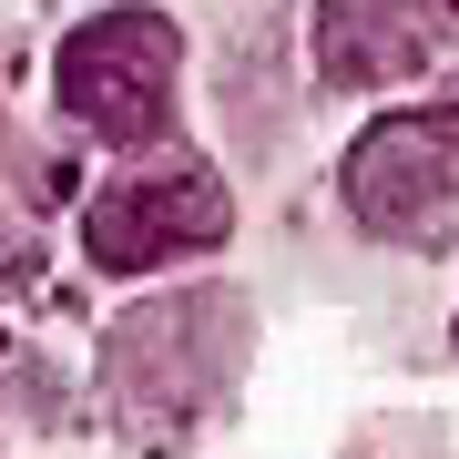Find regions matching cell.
Instances as JSON below:
<instances>
[{
    "instance_id": "1",
    "label": "cell",
    "mask_w": 459,
    "mask_h": 459,
    "mask_svg": "<svg viewBox=\"0 0 459 459\" xmlns=\"http://www.w3.org/2000/svg\"><path fill=\"white\" fill-rule=\"evenodd\" d=\"M347 214L388 246H439L459 225V92L419 102V113H388L347 143Z\"/></svg>"
},
{
    "instance_id": "2",
    "label": "cell",
    "mask_w": 459,
    "mask_h": 459,
    "mask_svg": "<svg viewBox=\"0 0 459 459\" xmlns=\"http://www.w3.org/2000/svg\"><path fill=\"white\" fill-rule=\"evenodd\" d=\"M174 62H184V41L164 11H92L62 41L51 82H62V113L92 143H153L174 123Z\"/></svg>"
},
{
    "instance_id": "3",
    "label": "cell",
    "mask_w": 459,
    "mask_h": 459,
    "mask_svg": "<svg viewBox=\"0 0 459 459\" xmlns=\"http://www.w3.org/2000/svg\"><path fill=\"white\" fill-rule=\"evenodd\" d=\"M225 225H235L225 184H214L195 153H153V164L113 174L82 204V255L102 265V276H143V265H164V255L225 246Z\"/></svg>"
},
{
    "instance_id": "4",
    "label": "cell",
    "mask_w": 459,
    "mask_h": 459,
    "mask_svg": "<svg viewBox=\"0 0 459 459\" xmlns=\"http://www.w3.org/2000/svg\"><path fill=\"white\" fill-rule=\"evenodd\" d=\"M439 41H449L439 0H316V72L347 92L409 82Z\"/></svg>"
}]
</instances>
